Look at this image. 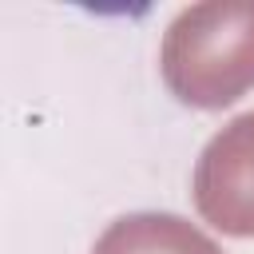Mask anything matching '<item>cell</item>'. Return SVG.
<instances>
[{"label":"cell","mask_w":254,"mask_h":254,"mask_svg":"<svg viewBox=\"0 0 254 254\" xmlns=\"http://www.w3.org/2000/svg\"><path fill=\"white\" fill-rule=\"evenodd\" d=\"M159 71L187 107L218 111L254 87V0L183 8L159 48Z\"/></svg>","instance_id":"obj_1"},{"label":"cell","mask_w":254,"mask_h":254,"mask_svg":"<svg viewBox=\"0 0 254 254\" xmlns=\"http://www.w3.org/2000/svg\"><path fill=\"white\" fill-rule=\"evenodd\" d=\"M190 194L214 230L230 238H254V111L230 119L202 147Z\"/></svg>","instance_id":"obj_2"},{"label":"cell","mask_w":254,"mask_h":254,"mask_svg":"<svg viewBox=\"0 0 254 254\" xmlns=\"http://www.w3.org/2000/svg\"><path fill=\"white\" fill-rule=\"evenodd\" d=\"M91 254H222L194 222L163 210H139L115 218L91 246Z\"/></svg>","instance_id":"obj_3"}]
</instances>
